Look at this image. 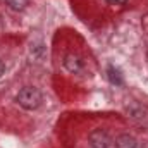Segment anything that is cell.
Here are the masks:
<instances>
[{
  "instance_id": "obj_2",
  "label": "cell",
  "mask_w": 148,
  "mask_h": 148,
  "mask_svg": "<svg viewBox=\"0 0 148 148\" xmlns=\"http://www.w3.org/2000/svg\"><path fill=\"white\" fill-rule=\"evenodd\" d=\"M88 147L90 148H110L112 147V138L110 133L103 127H95L88 133Z\"/></svg>"
},
{
  "instance_id": "obj_8",
  "label": "cell",
  "mask_w": 148,
  "mask_h": 148,
  "mask_svg": "<svg viewBox=\"0 0 148 148\" xmlns=\"http://www.w3.org/2000/svg\"><path fill=\"white\" fill-rule=\"evenodd\" d=\"M5 74V64H3V60H0V77Z\"/></svg>"
},
{
  "instance_id": "obj_1",
  "label": "cell",
  "mask_w": 148,
  "mask_h": 148,
  "mask_svg": "<svg viewBox=\"0 0 148 148\" xmlns=\"http://www.w3.org/2000/svg\"><path fill=\"white\" fill-rule=\"evenodd\" d=\"M16 103L24 110H36L43 103V95L35 86H24L16 93Z\"/></svg>"
},
{
  "instance_id": "obj_6",
  "label": "cell",
  "mask_w": 148,
  "mask_h": 148,
  "mask_svg": "<svg viewBox=\"0 0 148 148\" xmlns=\"http://www.w3.org/2000/svg\"><path fill=\"white\" fill-rule=\"evenodd\" d=\"M105 7H110V9H122L124 5H127L129 0H102Z\"/></svg>"
},
{
  "instance_id": "obj_4",
  "label": "cell",
  "mask_w": 148,
  "mask_h": 148,
  "mask_svg": "<svg viewBox=\"0 0 148 148\" xmlns=\"http://www.w3.org/2000/svg\"><path fill=\"white\" fill-rule=\"evenodd\" d=\"M138 141L133 134L129 133H121L112 140V147L110 148H136Z\"/></svg>"
},
{
  "instance_id": "obj_3",
  "label": "cell",
  "mask_w": 148,
  "mask_h": 148,
  "mask_svg": "<svg viewBox=\"0 0 148 148\" xmlns=\"http://www.w3.org/2000/svg\"><path fill=\"white\" fill-rule=\"evenodd\" d=\"M62 64H64V69L71 74H81L84 71V60L77 53H67L64 57Z\"/></svg>"
},
{
  "instance_id": "obj_5",
  "label": "cell",
  "mask_w": 148,
  "mask_h": 148,
  "mask_svg": "<svg viewBox=\"0 0 148 148\" xmlns=\"http://www.w3.org/2000/svg\"><path fill=\"white\" fill-rule=\"evenodd\" d=\"M5 3L12 9V10H23L28 5V0H5Z\"/></svg>"
},
{
  "instance_id": "obj_7",
  "label": "cell",
  "mask_w": 148,
  "mask_h": 148,
  "mask_svg": "<svg viewBox=\"0 0 148 148\" xmlns=\"http://www.w3.org/2000/svg\"><path fill=\"white\" fill-rule=\"evenodd\" d=\"M109 74H110V81L114 83V84H122L121 76H119V73H117L114 67H109Z\"/></svg>"
}]
</instances>
